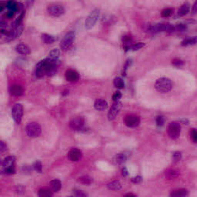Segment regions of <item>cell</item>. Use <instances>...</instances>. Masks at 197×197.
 I'll return each instance as SVG.
<instances>
[{
  "instance_id": "obj_23",
  "label": "cell",
  "mask_w": 197,
  "mask_h": 197,
  "mask_svg": "<svg viewBox=\"0 0 197 197\" xmlns=\"http://www.w3.org/2000/svg\"><path fill=\"white\" fill-rule=\"evenodd\" d=\"M190 6L188 4V3H185L183 4L181 7L180 8L178 12V15L180 16H185L186 14H188V12H190Z\"/></svg>"
},
{
  "instance_id": "obj_2",
  "label": "cell",
  "mask_w": 197,
  "mask_h": 197,
  "mask_svg": "<svg viewBox=\"0 0 197 197\" xmlns=\"http://www.w3.org/2000/svg\"><path fill=\"white\" fill-rule=\"evenodd\" d=\"M74 38H75V33L73 31L67 32L65 35V36L62 39L60 46H61L62 50L63 51H68L69 49L72 47L74 41Z\"/></svg>"
},
{
  "instance_id": "obj_10",
  "label": "cell",
  "mask_w": 197,
  "mask_h": 197,
  "mask_svg": "<svg viewBox=\"0 0 197 197\" xmlns=\"http://www.w3.org/2000/svg\"><path fill=\"white\" fill-rule=\"evenodd\" d=\"M121 108H122V103L119 101L114 102L113 106H111L110 109H109V113H108V118L109 120H113L116 118V116L119 114V111H120Z\"/></svg>"
},
{
  "instance_id": "obj_35",
  "label": "cell",
  "mask_w": 197,
  "mask_h": 197,
  "mask_svg": "<svg viewBox=\"0 0 197 197\" xmlns=\"http://www.w3.org/2000/svg\"><path fill=\"white\" fill-rule=\"evenodd\" d=\"M33 168L35 169L36 171H37L38 172H42V163H41V162H39V161H36V162L34 163Z\"/></svg>"
},
{
  "instance_id": "obj_52",
  "label": "cell",
  "mask_w": 197,
  "mask_h": 197,
  "mask_svg": "<svg viewBox=\"0 0 197 197\" xmlns=\"http://www.w3.org/2000/svg\"><path fill=\"white\" fill-rule=\"evenodd\" d=\"M181 122L183 123V124H188V123H189V121L187 120V119H182L181 120Z\"/></svg>"
},
{
  "instance_id": "obj_41",
  "label": "cell",
  "mask_w": 197,
  "mask_h": 197,
  "mask_svg": "<svg viewBox=\"0 0 197 197\" xmlns=\"http://www.w3.org/2000/svg\"><path fill=\"white\" fill-rule=\"evenodd\" d=\"M164 122H165V119H164L163 116H160L156 118V124L159 126H162L164 124Z\"/></svg>"
},
{
  "instance_id": "obj_47",
  "label": "cell",
  "mask_w": 197,
  "mask_h": 197,
  "mask_svg": "<svg viewBox=\"0 0 197 197\" xmlns=\"http://www.w3.org/2000/svg\"><path fill=\"white\" fill-rule=\"evenodd\" d=\"M197 2H195L194 4H193V9H192V12H193V15H195L197 12Z\"/></svg>"
},
{
  "instance_id": "obj_15",
  "label": "cell",
  "mask_w": 197,
  "mask_h": 197,
  "mask_svg": "<svg viewBox=\"0 0 197 197\" xmlns=\"http://www.w3.org/2000/svg\"><path fill=\"white\" fill-rule=\"evenodd\" d=\"M82 152L78 149H73L69 152V158L73 162H77L81 159Z\"/></svg>"
},
{
  "instance_id": "obj_27",
  "label": "cell",
  "mask_w": 197,
  "mask_h": 197,
  "mask_svg": "<svg viewBox=\"0 0 197 197\" xmlns=\"http://www.w3.org/2000/svg\"><path fill=\"white\" fill-rule=\"evenodd\" d=\"M42 39L43 40V42H45L47 45H49V44H52L54 42H55V38L52 36L49 35V34H43L42 36Z\"/></svg>"
},
{
  "instance_id": "obj_8",
  "label": "cell",
  "mask_w": 197,
  "mask_h": 197,
  "mask_svg": "<svg viewBox=\"0 0 197 197\" xmlns=\"http://www.w3.org/2000/svg\"><path fill=\"white\" fill-rule=\"evenodd\" d=\"M22 30H23V25H20L18 27L12 29L10 31H9L8 34L6 35V41L10 42V41L14 40L16 38L19 37L22 34Z\"/></svg>"
},
{
  "instance_id": "obj_6",
  "label": "cell",
  "mask_w": 197,
  "mask_h": 197,
  "mask_svg": "<svg viewBox=\"0 0 197 197\" xmlns=\"http://www.w3.org/2000/svg\"><path fill=\"white\" fill-rule=\"evenodd\" d=\"M98 16H99V10L98 9H94L87 17L86 20V23H85V26L87 29H90L95 26V24L97 22Z\"/></svg>"
},
{
  "instance_id": "obj_53",
  "label": "cell",
  "mask_w": 197,
  "mask_h": 197,
  "mask_svg": "<svg viewBox=\"0 0 197 197\" xmlns=\"http://www.w3.org/2000/svg\"><path fill=\"white\" fill-rule=\"evenodd\" d=\"M70 197H74V196H70Z\"/></svg>"
},
{
  "instance_id": "obj_36",
  "label": "cell",
  "mask_w": 197,
  "mask_h": 197,
  "mask_svg": "<svg viewBox=\"0 0 197 197\" xmlns=\"http://www.w3.org/2000/svg\"><path fill=\"white\" fill-rule=\"evenodd\" d=\"M144 46H145V43H143V42H138V43H136V44H134V45H132L130 49H132V51L139 50V49H142V47H144Z\"/></svg>"
},
{
  "instance_id": "obj_28",
  "label": "cell",
  "mask_w": 197,
  "mask_h": 197,
  "mask_svg": "<svg viewBox=\"0 0 197 197\" xmlns=\"http://www.w3.org/2000/svg\"><path fill=\"white\" fill-rule=\"evenodd\" d=\"M79 183H82V184L84 185H89L93 183V179L91 177L88 176V175H84V176H82L80 178H79Z\"/></svg>"
},
{
  "instance_id": "obj_14",
  "label": "cell",
  "mask_w": 197,
  "mask_h": 197,
  "mask_svg": "<svg viewBox=\"0 0 197 197\" xmlns=\"http://www.w3.org/2000/svg\"><path fill=\"white\" fill-rule=\"evenodd\" d=\"M65 77H66V79L71 82V83L77 82L79 79V75L78 73L73 70H67L66 73H65Z\"/></svg>"
},
{
  "instance_id": "obj_21",
  "label": "cell",
  "mask_w": 197,
  "mask_h": 197,
  "mask_svg": "<svg viewBox=\"0 0 197 197\" xmlns=\"http://www.w3.org/2000/svg\"><path fill=\"white\" fill-rule=\"evenodd\" d=\"M60 49H52L50 52H49V56L47 57V58H48L49 60H51V61H57V60H58L59 56H60Z\"/></svg>"
},
{
  "instance_id": "obj_48",
  "label": "cell",
  "mask_w": 197,
  "mask_h": 197,
  "mask_svg": "<svg viewBox=\"0 0 197 197\" xmlns=\"http://www.w3.org/2000/svg\"><path fill=\"white\" fill-rule=\"evenodd\" d=\"M122 174H123V176H127L128 174H129L128 173L127 169L125 168V167H123V168L122 169Z\"/></svg>"
},
{
  "instance_id": "obj_24",
  "label": "cell",
  "mask_w": 197,
  "mask_h": 197,
  "mask_svg": "<svg viewBox=\"0 0 197 197\" xmlns=\"http://www.w3.org/2000/svg\"><path fill=\"white\" fill-rule=\"evenodd\" d=\"M166 178H167L168 180H172V179H175L176 177L179 176L180 175V172L176 171L175 170H168L165 173Z\"/></svg>"
},
{
  "instance_id": "obj_9",
  "label": "cell",
  "mask_w": 197,
  "mask_h": 197,
  "mask_svg": "<svg viewBox=\"0 0 197 197\" xmlns=\"http://www.w3.org/2000/svg\"><path fill=\"white\" fill-rule=\"evenodd\" d=\"M48 59V58H47ZM49 60L48 64H47L46 67V74L48 76H53L56 74L58 71V66H59V62L57 61H51Z\"/></svg>"
},
{
  "instance_id": "obj_32",
  "label": "cell",
  "mask_w": 197,
  "mask_h": 197,
  "mask_svg": "<svg viewBox=\"0 0 197 197\" xmlns=\"http://www.w3.org/2000/svg\"><path fill=\"white\" fill-rule=\"evenodd\" d=\"M187 29V26L185 24L183 23H179L176 24V26H175V31H179V32H185Z\"/></svg>"
},
{
  "instance_id": "obj_22",
  "label": "cell",
  "mask_w": 197,
  "mask_h": 197,
  "mask_svg": "<svg viewBox=\"0 0 197 197\" xmlns=\"http://www.w3.org/2000/svg\"><path fill=\"white\" fill-rule=\"evenodd\" d=\"M107 188L111 190H116H116H119L122 188V184H121L119 181L116 180V181H113L111 183H108Z\"/></svg>"
},
{
  "instance_id": "obj_25",
  "label": "cell",
  "mask_w": 197,
  "mask_h": 197,
  "mask_svg": "<svg viewBox=\"0 0 197 197\" xmlns=\"http://www.w3.org/2000/svg\"><path fill=\"white\" fill-rule=\"evenodd\" d=\"M50 185H51V188H52V190H53L54 192H59L60 190H61L62 184H61V183H60V180H52L50 183Z\"/></svg>"
},
{
  "instance_id": "obj_50",
  "label": "cell",
  "mask_w": 197,
  "mask_h": 197,
  "mask_svg": "<svg viewBox=\"0 0 197 197\" xmlns=\"http://www.w3.org/2000/svg\"><path fill=\"white\" fill-rule=\"evenodd\" d=\"M123 197H137L136 196V195L132 194V193H127V194L125 195Z\"/></svg>"
},
{
  "instance_id": "obj_38",
  "label": "cell",
  "mask_w": 197,
  "mask_h": 197,
  "mask_svg": "<svg viewBox=\"0 0 197 197\" xmlns=\"http://www.w3.org/2000/svg\"><path fill=\"white\" fill-rule=\"evenodd\" d=\"M182 158V154L180 152H174L172 155V160L174 162H179Z\"/></svg>"
},
{
  "instance_id": "obj_26",
  "label": "cell",
  "mask_w": 197,
  "mask_h": 197,
  "mask_svg": "<svg viewBox=\"0 0 197 197\" xmlns=\"http://www.w3.org/2000/svg\"><path fill=\"white\" fill-rule=\"evenodd\" d=\"M39 197H52V192L49 189H41L39 191Z\"/></svg>"
},
{
  "instance_id": "obj_19",
  "label": "cell",
  "mask_w": 197,
  "mask_h": 197,
  "mask_svg": "<svg viewBox=\"0 0 197 197\" xmlns=\"http://www.w3.org/2000/svg\"><path fill=\"white\" fill-rule=\"evenodd\" d=\"M10 93L11 94L15 96H22V93H23V89H22V87L20 85L15 84L11 86Z\"/></svg>"
},
{
  "instance_id": "obj_34",
  "label": "cell",
  "mask_w": 197,
  "mask_h": 197,
  "mask_svg": "<svg viewBox=\"0 0 197 197\" xmlns=\"http://www.w3.org/2000/svg\"><path fill=\"white\" fill-rule=\"evenodd\" d=\"M73 194L74 197H87L86 193L79 190H74Z\"/></svg>"
},
{
  "instance_id": "obj_20",
  "label": "cell",
  "mask_w": 197,
  "mask_h": 197,
  "mask_svg": "<svg viewBox=\"0 0 197 197\" xmlns=\"http://www.w3.org/2000/svg\"><path fill=\"white\" fill-rule=\"evenodd\" d=\"M187 193L188 192L185 189H177L170 193V197H185Z\"/></svg>"
},
{
  "instance_id": "obj_13",
  "label": "cell",
  "mask_w": 197,
  "mask_h": 197,
  "mask_svg": "<svg viewBox=\"0 0 197 197\" xmlns=\"http://www.w3.org/2000/svg\"><path fill=\"white\" fill-rule=\"evenodd\" d=\"M129 158V153L126 152H122V153H118L113 158V162L117 165H121L126 162Z\"/></svg>"
},
{
  "instance_id": "obj_44",
  "label": "cell",
  "mask_w": 197,
  "mask_h": 197,
  "mask_svg": "<svg viewBox=\"0 0 197 197\" xmlns=\"http://www.w3.org/2000/svg\"><path fill=\"white\" fill-rule=\"evenodd\" d=\"M7 149V146L3 141L0 140V152H4Z\"/></svg>"
},
{
  "instance_id": "obj_31",
  "label": "cell",
  "mask_w": 197,
  "mask_h": 197,
  "mask_svg": "<svg viewBox=\"0 0 197 197\" xmlns=\"http://www.w3.org/2000/svg\"><path fill=\"white\" fill-rule=\"evenodd\" d=\"M114 85L115 86L117 87L119 89H123V87L125 86V83L124 81L122 78L120 77H116V79H114Z\"/></svg>"
},
{
  "instance_id": "obj_39",
  "label": "cell",
  "mask_w": 197,
  "mask_h": 197,
  "mask_svg": "<svg viewBox=\"0 0 197 197\" xmlns=\"http://www.w3.org/2000/svg\"><path fill=\"white\" fill-rule=\"evenodd\" d=\"M190 137H191L192 140L193 142H196L197 141V132L195 129H192L190 131Z\"/></svg>"
},
{
  "instance_id": "obj_46",
  "label": "cell",
  "mask_w": 197,
  "mask_h": 197,
  "mask_svg": "<svg viewBox=\"0 0 197 197\" xmlns=\"http://www.w3.org/2000/svg\"><path fill=\"white\" fill-rule=\"evenodd\" d=\"M6 3L7 2H0V12H2V11H3L6 9Z\"/></svg>"
},
{
  "instance_id": "obj_12",
  "label": "cell",
  "mask_w": 197,
  "mask_h": 197,
  "mask_svg": "<svg viewBox=\"0 0 197 197\" xmlns=\"http://www.w3.org/2000/svg\"><path fill=\"white\" fill-rule=\"evenodd\" d=\"M125 124L131 128L137 127L140 123V119L136 115H128L125 118Z\"/></svg>"
},
{
  "instance_id": "obj_49",
  "label": "cell",
  "mask_w": 197,
  "mask_h": 197,
  "mask_svg": "<svg viewBox=\"0 0 197 197\" xmlns=\"http://www.w3.org/2000/svg\"><path fill=\"white\" fill-rule=\"evenodd\" d=\"M14 14L15 12H12V11H9V12H7V14H6V16H7L8 18H12L13 16H14Z\"/></svg>"
},
{
  "instance_id": "obj_4",
  "label": "cell",
  "mask_w": 197,
  "mask_h": 197,
  "mask_svg": "<svg viewBox=\"0 0 197 197\" xmlns=\"http://www.w3.org/2000/svg\"><path fill=\"white\" fill-rule=\"evenodd\" d=\"M12 116L14 121L17 124H19L23 116V106L19 103H16L13 106L12 109Z\"/></svg>"
},
{
  "instance_id": "obj_30",
  "label": "cell",
  "mask_w": 197,
  "mask_h": 197,
  "mask_svg": "<svg viewBox=\"0 0 197 197\" xmlns=\"http://www.w3.org/2000/svg\"><path fill=\"white\" fill-rule=\"evenodd\" d=\"M17 3L14 1H9L6 3V8L9 9V11H12V12H16V8H17Z\"/></svg>"
},
{
  "instance_id": "obj_29",
  "label": "cell",
  "mask_w": 197,
  "mask_h": 197,
  "mask_svg": "<svg viewBox=\"0 0 197 197\" xmlns=\"http://www.w3.org/2000/svg\"><path fill=\"white\" fill-rule=\"evenodd\" d=\"M196 37H193V38H189V39H185L182 42V46H191V45H195L196 43Z\"/></svg>"
},
{
  "instance_id": "obj_33",
  "label": "cell",
  "mask_w": 197,
  "mask_h": 197,
  "mask_svg": "<svg viewBox=\"0 0 197 197\" xmlns=\"http://www.w3.org/2000/svg\"><path fill=\"white\" fill-rule=\"evenodd\" d=\"M123 42L124 43L125 47H129V44L132 42V38L129 36H124L123 37Z\"/></svg>"
},
{
  "instance_id": "obj_7",
  "label": "cell",
  "mask_w": 197,
  "mask_h": 197,
  "mask_svg": "<svg viewBox=\"0 0 197 197\" xmlns=\"http://www.w3.org/2000/svg\"><path fill=\"white\" fill-rule=\"evenodd\" d=\"M48 12L54 17H59L65 13V9L61 5H51L48 7Z\"/></svg>"
},
{
  "instance_id": "obj_42",
  "label": "cell",
  "mask_w": 197,
  "mask_h": 197,
  "mask_svg": "<svg viewBox=\"0 0 197 197\" xmlns=\"http://www.w3.org/2000/svg\"><path fill=\"white\" fill-rule=\"evenodd\" d=\"M122 97V94H121L120 92L117 91L114 93V95L113 96V99L114 100L115 102L116 101H119V99Z\"/></svg>"
},
{
  "instance_id": "obj_3",
  "label": "cell",
  "mask_w": 197,
  "mask_h": 197,
  "mask_svg": "<svg viewBox=\"0 0 197 197\" xmlns=\"http://www.w3.org/2000/svg\"><path fill=\"white\" fill-rule=\"evenodd\" d=\"M26 133L29 137L36 138L38 137L41 134L42 129H41V126L36 123H30L28 124L26 126Z\"/></svg>"
},
{
  "instance_id": "obj_51",
  "label": "cell",
  "mask_w": 197,
  "mask_h": 197,
  "mask_svg": "<svg viewBox=\"0 0 197 197\" xmlns=\"http://www.w3.org/2000/svg\"><path fill=\"white\" fill-rule=\"evenodd\" d=\"M7 26V24L6 23V22H0V28H2V27H5V26Z\"/></svg>"
},
{
  "instance_id": "obj_5",
  "label": "cell",
  "mask_w": 197,
  "mask_h": 197,
  "mask_svg": "<svg viewBox=\"0 0 197 197\" xmlns=\"http://www.w3.org/2000/svg\"><path fill=\"white\" fill-rule=\"evenodd\" d=\"M181 132V127L180 123L176 122H172L170 123L168 126V135L172 139L179 138Z\"/></svg>"
},
{
  "instance_id": "obj_1",
  "label": "cell",
  "mask_w": 197,
  "mask_h": 197,
  "mask_svg": "<svg viewBox=\"0 0 197 197\" xmlns=\"http://www.w3.org/2000/svg\"><path fill=\"white\" fill-rule=\"evenodd\" d=\"M155 87L157 91L160 93H169L172 89V83L169 78L162 77V78H160L156 80Z\"/></svg>"
},
{
  "instance_id": "obj_17",
  "label": "cell",
  "mask_w": 197,
  "mask_h": 197,
  "mask_svg": "<svg viewBox=\"0 0 197 197\" xmlns=\"http://www.w3.org/2000/svg\"><path fill=\"white\" fill-rule=\"evenodd\" d=\"M15 162H16V158L14 156H10L6 157L2 162L3 169L4 170H8V169L14 168Z\"/></svg>"
},
{
  "instance_id": "obj_11",
  "label": "cell",
  "mask_w": 197,
  "mask_h": 197,
  "mask_svg": "<svg viewBox=\"0 0 197 197\" xmlns=\"http://www.w3.org/2000/svg\"><path fill=\"white\" fill-rule=\"evenodd\" d=\"M85 124V120L83 117H75L72 119L70 123V129L73 130L78 131L81 130L83 128Z\"/></svg>"
},
{
  "instance_id": "obj_40",
  "label": "cell",
  "mask_w": 197,
  "mask_h": 197,
  "mask_svg": "<svg viewBox=\"0 0 197 197\" xmlns=\"http://www.w3.org/2000/svg\"><path fill=\"white\" fill-rule=\"evenodd\" d=\"M172 63L175 66H177V67H180L182 66V65L184 64V62H183V60H179V59H175V60H173L172 61Z\"/></svg>"
},
{
  "instance_id": "obj_16",
  "label": "cell",
  "mask_w": 197,
  "mask_h": 197,
  "mask_svg": "<svg viewBox=\"0 0 197 197\" xmlns=\"http://www.w3.org/2000/svg\"><path fill=\"white\" fill-rule=\"evenodd\" d=\"M94 107L96 110L103 111L108 108V103L103 98H98L95 102Z\"/></svg>"
},
{
  "instance_id": "obj_37",
  "label": "cell",
  "mask_w": 197,
  "mask_h": 197,
  "mask_svg": "<svg viewBox=\"0 0 197 197\" xmlns=\"http://www.w3.org/2000/svg\"><path fill=\"white\" fill-rule=\"evenodd\" d=\"M172 12H173V10H172V9H170V8H168V9H165L164 10H162V16L165 18L169 17V16H171Z\"/></svg>"
},
{
  "instance_id": "obj_43",
  "label": "cell",
  "mask_w": 197,
  "mask_h": 197,
  "mask_svg": "<svg viewBox=\"0 0 197 197\" xmlns=\"http://www.w3.org/2000/svg\"><path fill=\"white\" fill-rule=\"evenodd\" d=\"M142 176H140V175H137V176L133 177V178L131 179V181L134 183H139L142 182Z\"/></svg>"
},
{
  "instance_id": "obj_18",
  "label": "cell",
  "mask_w": 197,
  "mask_h": 197,
  "mask_svg": "<svg viewBox=\"0 0 197 197\" xmlns=\"http://www.w3.org/2000/svg\"><path fill=\"white\" fill-rule=\"evenodd\" d=\"M16 51L21 55H29L30 53V49L25 44H19L16 46Z\"/></svg>"
},
{
  "instance_id": "obj_45",
  "label": "cell",
  "mask_w": 197,
  "mask_h": 197,
  "mask_svg": "<svg viewBox=\"0 0 197 197\" xmlns=\"http://www.w3.org/2000/svg\"><path fill=\"white\" fill-rule=\"evenodd\" d=\"M131 63H132V60H128L127 61H126V64H125V67H124V73L126 71V70H127V69L129 68V66H130Z\"/></svg>"
}]
</instances>
